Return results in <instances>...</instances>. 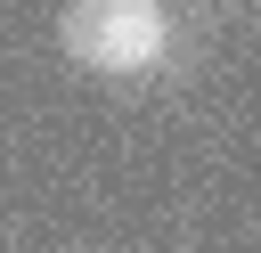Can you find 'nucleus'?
I'll list each match as a JSON object with an SVG mask.
<instances>
[{"mask_svg":"<svg viewBox=\"0 0 261 253\" xmlns=\"http://www.w3.org/2000/svg\"><path fill=\"white\" fill-rule=\"evenodd\" d=\"M65 57H82L90 73H147L163 65V0H73L65 8Z\"/></svg>","mask_w":261,"mask_h":253,"instance_id":"obj_1","label":"nucleus"}]
</instances>
